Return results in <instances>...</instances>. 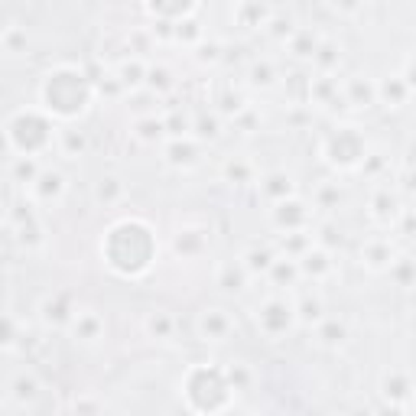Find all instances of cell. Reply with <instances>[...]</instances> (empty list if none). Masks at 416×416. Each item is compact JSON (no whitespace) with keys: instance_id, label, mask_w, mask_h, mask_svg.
Wrapping results in <instances>:
<instances>
[{"instance_id":"cell-23","label":"cell","mask_w":416,"mask_h":416,"mask_svg":"<svg viewBox=\"0 0 416 416\" xmlns=\"http://www.w3.org/2000/svg\"><path fill=\"white\" fill-rule=\"evenodd\" d=\"M179 150H183V143L176 140V143L169 146V153H179ZM169 163H176V166H179V163H183V166H192V163H196V150H192V146H189V150H186V156H183V160H179V156H169Z\"/></svg>"},{"instance_id":"cell-13","label":"cell","mask_w":416,"mask_h":416,"mask_svg":"<svg viewBox=\"0 0 416 416\" xmlns=\"http://www.w3.org/2000/svg\"><path fill=\"white\" fill-rule=\"evenodd\" d=\"M348 98L355 108H367V104L377 98V85H371V81H365L361 75H355V78L348 81Z\"/></svg>"},{"instance_id":"cell-22","label":"cell","mask_w":416,"mask_h":416,"mask_svg":"<svg viewBox=\"0 0 416 416\" xmlns=\"http://www.w3.org/2000/svg\"><path fill=\"white\" fill-rule=\"evenodd\" d=\"M146 85L153 88V91H163V88H173V78H169L166 69H150L146 72Z\"/></svg>"},{"instance_id":"cell-18","label":"cell","mask_w":416,"mask_h":416,"mask_svg":"<svg viewBox=\"0 0 416 416\" xmlns=\"http://www.w3.org/2000/svg\"><path fill=\"white\" fill-rule=\"evenodd\" d=\"M296 315H300L306 325H319V322L325 319V315H322V300L319 296H306V300L296 306Z\"/></svg>"},{"instance_id":"cell-1","label":"cell","mask_w":416,"mask_h":416,"mask_svg":"<svg viewBox=\"0 0 416 416\" xmlns=\"http://www.w3.org/2000/svg\"><path fill=\"white\" fill-rule=\"evenodd\" d=\"M29 189H33V196H36L39 202L59 205V198H62V192H66V176L56 173V169H43V173H39V179L29 186Z\"/></svg>"},{"instance_id":"cell-21","label":"cell","mask_w":416,"mask_h":416,"mask_svg":"<svg viewBox=\"0 0 416 416\" xmlns=\"http://www.w3.org/2000/svg\"><path fill=\"white\" fill-rule=\"evenodd\" d=\"M273 78H277V75H273L270 62H254V66H250V81H254V85L270 88V85H273Z\"/></svg>"},{"instance_id":"cell-2","label":"cell","mask_w":416,"mask_h":416,"mask_svg":"<svg viewBox=\"0 0 416 416\" xmlns=\"http://www.w3.org/2000/svg\"><path fill=\"white\" fill-rule=\"evenodd\" d=\"M72 332H75V338L78 342H98L101 338V332H104V322H101V315L95 313V309H75V315H72Z\"/></svg>"},{"instance_id":"cell-17","label":"cell","mask_w":416,"mask_h":416,"mask_svg":"<svg viewBox=\"0 0 416 416\" xmlns=\"http://www.w3.org/2000/svg\"><path fill=\"white\" fill-rule=\"evenodd\" d=\"M390 277L400 286H416V263L410 257H400V260L390 263Z\"/></svg>"},{"instance_id":"cell-14","label":"cell","mask_w":416,"mask_h":416,"mask_svg":"<svg viewBox=\"0 0 416 416\" xmlns=\"http://www.w3.org/2000/svg\"><path fill=\"white\" fill-rule=\"evenodd\" d=\"M124 183L117 179V176H101V183H98V202H104V205H114V202H121L124 198Z\"/></svg>"},{"instance_id":"cell-7","label":"cell","mask_w":416,"mask_h":416,"mask_svg":"<svg viewBox=\"0 0 416 416\" xmlns=\"http://www.w3.org/2000/svg\"><path fill=\"white\" fill-rule=\"evenodd\" d=\"M62 303H66V296H49V300L43 303V309H39V315H43V322L46 325H72V315H75V309H62Z\"/></svg>"},{"instance_id":"cell-19","label":"cell","mask_w":416,"mask_h":416,"mask_svg":"<svg viewBox=\"0 0 416 416\" xmlns=\"http://www.w3.org/2000/svg\"><path fill=\"white\" fill-rule=\"evenodd\" d=\"M163 131H166V121H156V117H143V121H137V137L146 140V143H156V140L163 137Z\"/></svg>"},{"instance_id":"cell-16","label":"cell","mask_w":416,"mask_h":416,"mask_svg":"<svg viewBox=\"0 0 416 416\" xmlns=\"http://www.w3.org/2000/svg\"><path fill=\"white\" fill-rule=\"evenodd\" d=\"M390 257H394V248H390V244H367V250H365V260H367V267H371V270H380V267H390Z\"/></svg>"},{"instance_id":"cell-9","label":"cell","mask_w":416,"mask_h":416,"mask_svg":"<svg viewBox=\"0 0 416 416\" xmlns=\"http://www.w3.org/2000/svg\"><path fill=\"white\" fill-rule=\"evenodd\" d=\"M56 137H59V150H62L69 160H75V156L85 153L88 140H85L81 131H75V127H62V131H56Z\"/></svg>"},{"instance_id":"cell-15","label":"cell","mask_w":416,"mask_h":416,"mask_svg":"<svg viewBox=\"0 0 416 416\" xmlns=\"http://www.w3.org/2000/svg\"><path fill=\"white\" fill-rule=\"evenodd\" d=\"M315 49H319V39H315L309 29H300V33L290 39V52L293 56H300V59H313Z\"/></svg>"},{"instance_id":"cell-5","label":"cell","mask_w":416,"mask_h":416,"mask_svg":"<svg viewBox=\"0 0 416 416\" xmlns=\"http://www.w3.org/2000/svg\"><path fill=\"white\" fill-rule=\"evenodd\" d=\"M377 98L387 108H400L403 101L410 98V85H407V78L403 75H394V78H387V81H380L377 85Z\"/></svg>"},{"instance_id":"cell-4","label":"cell","mask_w":416,"mask_h":416,"mask_svg":"<svg viewBox=\"0 0 416 416\" xmlns=\"http://www.w3.org/2000/svg\"><path fill=\"white\" fill-rule=\"evenodd\" d=\"M300 270H303V277H313V280L329 277V273H332V257L313 244V248L300 257Z\"/></svg>"},{"instance_id":"cell-3","label":"cell","mask_w":416,"mask_h":416,"mask_svg":"<svg viewBox=\"0 0 416 416\" xmlns=\"http://www.w3.org/2000/svg\"><path fill=\"white\" fill-rule=\"evenodd\" d=\"M248 280H250V273L241 260H228V263L218 267V280H215V283H218L225 293H241Z\"/></svg>"},{"instance_id":"cell-6","label":"cell","mask_w":416,"mask_h":416,"mask_svg":"<svg viewBox=\"0 0 416 416\" xmlns=\"http://www.w3.org/2000/svg\"><path fill=\"white\" fill-rule=\"evenodd\" d=\"M39 173H43V169H39V163L29 153L10 160V183H16V186H33L39 179Z\"/></svg>"},{"instance_id":"cell-20","label":"cell","mask_w":416,"mask_h":416,"mask_svg":"<svg viewBox=\"0 0 416 416\" xmlns=\"http://www.w3.org/2000/svg\"><path fill=\"white\" fill-rule=\"evenodd\" d=\"M146 329L153 332L156 338H169V329H173V319H169L166 313H153L150 319H146Z\"/></svg>"},{"instance_id":"cell-24","label":"cell","mask_w":416,"mask_h":416,"mask_svg":"<svg viewBox=\"0 0 416 416\" xmlns=\"http://www.w3.org/2000/svg\"><path fill=\"white\" fill-rule=\"evenodd\" d=\"M403 78H407V85H410V91L416 88V62H410V69L403 72Z\"/></svg>"},{"instance_id":"cell-12","label":"cell","mask_w":416,"mask_h":416,"mask_svg":"<svg viewBox=\"0 0 416 416\" xmlns=\"http://www.w3.org/2000/svg\"><path fill=\"white\" fill-rule=\"evenodd\" d=\"M345 335H348V332H345V325L338 319H322L319 325H315V338H319L325 348H338V345L345 342Z\"/></svg>"},{"instance_id":"cell-10","label":"cell","mask_w":416,"mask_h":416,"mask_svg":"<svg viewBox=\"0 0 416 416\" xmlns=\"http://www.w3.org/2000/svg\"><path fill=\"white\" fill-rule=\"evenodd\" d=\"M146 72H150V69H146L140 59H127V62H121V69H117V81H121V88H137L146 81Z\"/></svg>"},{"instance_id":"cell-8","label":"cell","mask_w":416,"mask_h":416,"mask_svg":"<svg viewBox=\"0 0 416 416\" xmlns=\"http://www.w3.org/2000/svg\"><path fill=\"white\" fill-rule=\"evenodd\" d=\"M260 192L267 198H273V202H286L293 196V179L286 173H270V176H263Z\"/></svg>"},{"instance_id":"cell-11","label":"cell","mask_w":416,"mask_h":416,"mask_svg":"<svg viewBox=\"0 0 416 416\" xmlns=\"http://www.w3.org/2000/svg\"><path fill=\"white\" fill-rule=\"evenodd\" d=\"M241 263L248 267L250 277H257V273H270L273 254L267 248H250V250H244V254H241Z\"/></svg>"}]
</instances>
